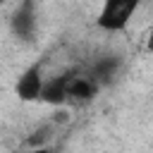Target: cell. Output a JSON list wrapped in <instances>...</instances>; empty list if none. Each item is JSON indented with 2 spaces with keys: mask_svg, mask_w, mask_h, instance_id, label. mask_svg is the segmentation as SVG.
I'll return each instance as SVG.
<instances>
[{
  "mask_svg": "<svg viewBox=\"0 0 153 153\" xmlns=\"http://www.w3.org/2000/svg\"><path fill=\"white\" fill-rule=\"evenodd\" d=\"M143 0H103L98 17H96V26L105 33H120L129 26V22L134 19L136 10L141 7Z\"/></svg>",
  "mask_w": 153,
  "mask_h": 153,
  "instance_id": "obj_1",
  "label": "cell"
},
{
  "mask_svg": "<svg viewBox=\"0 0 153 153\" xmlns=\"http://www.w3.org/2000/svg\"><path fill=\"white\" fill-rule=\"evenodd\" d=\"M26 153H53L50 146H41V148H26Z\"/></svg>",
  "mask_w": 153,
  "mask_h": 153,
  "instance_id": "obj_7",
  "label": "cell"
},
{
  "mask_svg": "<svg viewBox=\"0 0 153 153\" xmlns=\"http://www.w3.org/2000/svg\"><path fill=\"white\" fill-rule=\"evenodd\" d=\"M96 93H98V81L93 76L69 74V81H67V100L88 103L91 98H96Z\"/></svg>",
  "mask_w": 153,
  "mask_h": 153,
  "instance_id": "obj_3",
  "label": "cell"
},
{
  "mask_svg": "<svg viewBox=\"0 0 153 153\" xmlns=\"http://www.w3.org/2000/svg\"><path fill=\"white\" fill-rule=\"evenodd\" d=\"M10 24H12V31H14L19 38L29 41V38L33 36V31H36V12H33V2H31V0H24V2L14 10Z\"/></svg>",
  "mask_w": 153,
  "mask_h": 153,
  "instance_id": "obj_4",
  "label": "cell"
},
{
  "mask_svg": "<svg viewBox=\"0 0 153 153\" xmlns=\"http://www.w3.org/2000/svg\"><path fill=\"white\" fill-rule=\"evenodd\" d=\"M67 81H69V74H60V76L45 79L41 100L48 103V105H55V108L65 105L67 103Z\"/></svg>",
  "mask_w": 153,
  "mask_h": 153,
  "instance_id": "obj_5",
  "label": "cell"
},
{
  "mask_svg": "<svg viewBox=\"0 0 153 153\" xmlns=\"http://www.w3.org/2000/svg\"><path fill=\"white\" fill-rule=\"evenodd\" d=\"M55 131H57V124L50 120V122H43V124H38L26 139H24V143H26V148H41V146H50L53 143V139H55Z\"/></svg>",
  "mask_w": 153,
  "mask_h": 153,
  "instance_id": "obj_6",
  "label": "cell"
},
{
  "mask_svg": "<svg viewBox=\"0 0 153 153\" xmlns=\"http://www.w3.org/2000/svg\"><path fill=\"white\" fill-rule=\"evenodd\" d=\"M146 50L148 53H153V29L148 31V36H146Z\"/></svg>",
  "mask_w": 153,
  "mask_h": 153,
  "instance_id": "obj_8",
  "label": "cell"
},
{
  "mask_svg": "<svg viewBox=\"0 0 153 153\" xmlns=\"http://www.w3.org/2000/svg\"><path fill=\"white\" fill-rule=\"evenodd\" d=\"M43 84H45L43 67H41V62H33V65H29V67L19 74V79H17V84H14V93H17L19 100L33 103V100H41Z\"/></svg>",
  "mask_w": 153,
  "mask_h": 153,
  "instance_id": "obj_2",
  "label": "cell"
}]
</instances>
